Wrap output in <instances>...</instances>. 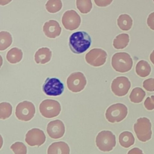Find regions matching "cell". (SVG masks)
<instances>
[{
  "mask_svg": "<svg viewBox=\"0 0 154 154\" xmlns=\"http://www.w3.org/2000/svg\"><path fill=\"white\" fill-rule=\"evenodd\" d=\"M42 90L48 96H58L63 93L64 85L58 78H47L43 85Z\"/></svg>",
  "mask_w": 154,
  "mask_h": 154,
  "instance_id": "obj_9",
  "label": "cell"
},
{
  "mask_svg": "<svg viewBox=\"0 0 154 154\" xmlns=\"http://www.w3.org/2000/svg\"><path fill=\"white\" fill-rule=\"evenodd\" d=\"M10 149L14 154H26L27 148L24 143L17 141L11 145Z\"/></svg>",
  "mask_w": 154,
  "mask_h": 154,
  "instance_id": "obj_28",
  "label": "cell"
},
{
  "mask_svg": "<svg viewBox=\"0 0 154 154\" xmlns=\"http://www.w3.org/2000/svg\"><path fill=\"white\" fill-rule=\"evenodd\" d=\"M43 31L47 37L55 38L60 35L61 28L57 20H49L44 23Z\"/></svg>",
  "mask_w": 154,
  "mask_h": 154,
  "instance_id": "obj_15",
  "label": "cell"
},
{
  "mask_svg": "<svg viewBox=\"0 0 154 154\" xmlns=\"http://www.w3.org/2000/svg\"><path fill=\"white\" fill-rule=\"evenodd\" d=\"M143 87L148 91H154V78H149L143 82Z\"/></svg>",
  "mask_w": 154,
  "mask_h": 154,
  "instance_id": "obj_29",
  "label": "cell"
},
{
  "mask_svg": "<svg viewBox=\"0 0 154 154\" xmlns=\"http://www.w3.org/2000/svg\"><path fill=\"white\" fill-rule=\"evenodd\" d=\"M52 57V52L48 48H41L38 49L34 55V60L37 64H46L48 63Z\"/></svg>",
  "mask_w": 154,
  "mask_h": 154,
  "instance_id": "obj_17",
  "label": "cell"
},
{
  "mask_svg": "<svg viewBox=\"0 0 154 154\" xmlns=\"http://www.w3.org/2000/svg\"><path fill=\"white\" fill-rule=\"evenodd\" d=\"M153 2H154V0H153Z\"/></svg>",
  "mask_w": 154,
  "mask_h": 154,
  "instance_id": "obj_38",
  "label": "cell"
},
{
  "mask_svg": "<svg viewBox=\"0 0 154 154\" xmlns=\"http://www.w3.org/2000/svg\"><path fill=\"white\" fill-rule=\"evenodd\" d=\"M66 83L70 91L73 93H78L84 89L87 84V79L82 72H76L68 76Z\"/></svg>",
  "mask_w": 154,
  "mask_h": 154,
  "instance_id": "obj_8",
  "label": "cell"
},
{
  "mask_svg": "<svg viewBox=\"0 0 154 154\" xmlns=\"http://www.w3.org/2000/svg\"><path fill=\"white\" fill-rule=\"evenodd\" d=\"M136 73L141 78L147 76L151 72V67L149 63L145 60L139 61L135 67Z\"/></svg>",
  "mask_w": 154,
  "mask_h": 154,
  "instance_id": "obj_20",
  "label": "cell"
},
{
  "mask_svg": "<svg viewBox=\"0 0 154 154\" xmlns=\"http://www.w3.org/2000/svg\"><path fill=\"white\" fill-rule=\"evenodd\" d=\"M147 24L151 29L154 31V11L149 15L147 19Z\"/></svg>",
  "mask_w": 154,
  "mask_h": 154,
  "instance_id": "obj_32",
  "label": "cell"
},
{
  "mask_svg": "<svg viewBox=\"0 0 154 154\" xmlns=\"http://www.w3.org/2000/svg\"><path fill=\"white\" fill-rule=\"evenodd\" d=\"M13 42L11 34L9 32L2 31L0 32V51H4L10 46Z\"/></svg>",
  "mask_w": 154,
  "mask_h": 154,
  "instance_id": "obj_24",
  "label": "cell"
},
{
  "mask_svg": "<svg viewBox=\"0 0 154 154\" xmlns=\"http://www.w3.org/2000/svg\"><path fill=\"white\" fill-rule=\"evenodd\" d=\"M23 57V52L22 50L18 48H13L10 49L7 53L6 58L7 61L11 64H16L19 63Z\"/></svg>",
  "mask_w": 154,
  "mask_h": 154,
  "instance_id": "obj_18",
  "label": "cell"
},
{
  "mask_svg": "<svg viewBox=\"0 0 154 154\" xmlns=\"http://www.w3.org/2000/svg\"><path fill=\"white\" fill-rule=\"evenodd\" d=\"M134 130L138 140L146 142L152 137V124L147 117H140L134 125Z\"/></svg>",
  "mask_w": 154,
  "mask_h": 154,
  "instance_id": "obj_3",
  "label": "cell"
},
{
  "mask_svg": "<svg viewBox=\"0 0 154 154\" xmlns=\"http://www.w3.org/2000/svg\"><path fill=\"white\" fill-rule=\"evenodd\" d=\"M46 131L51 138L59 139L63 137L65 133V126L61 120H55L48 123Z\"/></svg>",
  "mask_w": 154,
  "mask_h": 154,
  "instance_id": "obj_14",
  "label": "cell"
},
{
  "mask_svg": "<svg viewBox=\"0 0 154 154\" xmlns=\"http://www.w3.org/2000/svg\"><path fill=\"white\" fill-rule=\"evenodd\" d=\"M96 144L100 150L109 152L116 146V136L110 131H102L96 137Z\"/></svg>",
  "mask_w": 154,
  "mask_h": 154,
  "instance_id": "obj_4",
  "label": "cell"
},
{
  "mask_svg": "<svg viewBox=\"0 0 154 154\" xmlns=\"http://www.w3.org/2000/svg\"><path fill=\"white\" fill-rule=\"evenodd\" d=\"M13 108L8 102L0 103V119L5 120L10 117L12 114Z\"/></svg>",
  "mask_w": 154,
  "mask_h": 154,
  "instance_id": "obj_27",
  "label": "cell"
},
{
  "mask_svg": "<svg viewBox=\"0 0 154 154\" xmlns=\"http://www.w3.org/2000/svg\"><path fill=\"white\" fill-rule=\"evenodd\" d=\"M60 103L54 99H45L39 105V111L42 116L47 119L58 116L61 111Z\"/></svg>",
  "mask_w": 154,
  "mask_h": 154,
  "instance_id": "obj_6",
  "label": "cell"
},
{
  "mask_svg": "<svg viewBox=\"0 0 154 154\" xmlns=\"http://www.w3.org/2000/svg\"><path fill=\"white\" fill-rule=\"evenodd\" d=\"M111 65L116 71L125 73L132 69L133 60L131 55L126 52H117L112 57Z\"/></svg>",
  "mask_w": 154,
  "mask_h": 154,
  "instance_id": "obj_2",
  "label": "cell"
},
{
  "mask_svg": "<svg viewBox=\"0 0 154 154\" xmlns=\"http://www.w3.org/2000/svg\"><path fill=\"white\" fill-rule=\"evenodd\" d=\"M128 114L127 106L121 103L109 106L105 112V117L110 123L120 122L124 120Z\"/></svg>",
  "mask_w": 154,
  "mask_h": 154,
  "instance_id": "obj_5",
  "label": "cell"
},
{
  "mask_svg": "<svg viewBox=\"0 0 154 154\" xmlns=\"http://www.w3.org/2000/svg\"><path fill=\"white\" fill-rule=\"evenodd\" d=\"M2 63H3V59H2V57H1V55H0V68L1 67V66L2 65Z\"/></svg>",
  "mask_w": 154,
  "mask_h": 154,
  "instance_id": "obj_37",
  "label": "cell"
},
{
  "mask_svg": "<svg viewBox=\"0 0 154 154\" xmlns=\"http://www.w3.org/2000/svg\"><path fill=\"white\" fill-rule=\"evenodd\" d=\"M131 86V82L127 77L118 76L112 81L111 88L115 95L121 97L128 93Z\"/></svg>",
  "mask_w": 154,
  "mask_h": 154,
  "instance_id": "obj_11",
  "label": "cell"
},
{
  "mask_svg": "<svg viewBox=\"0 0 154 154\" xmlns=\"http://www.w3.org/2000/svg\"><path fill=\"white\" fill-rule=\"evenodd\" d=\"M146 96V92L143 89L140 87H135L132 89L129 95L131 102L138 103L141 102Z\"/></svg>",
  "mask_w": 154,
  "mask_h": 154,
  "instance_id": "obj_23",
  "label": "cell"
},
{
  "mask_svg": "<svg viewBox=\"0 0 154 154\" xmlns=\"http://www.w3.org/2000/svg\"><path fill=\"white\" fill-rule=\"evenodd\" d=\"M12 0H0V5H5L11 2Z\"/></svg>",
  "mask_w": 154,
  "mask_h": 154,
  "instance_id": "obj_34",
  "label": "cell"
},
{
  "mask_svg": "<svg viewBox=\"0 0 154 154\" xmlns=\"http://www.w3.org/2000/svg\"><path fill=\"white\" fill-rule=\"evenodd\" d=\"M47 154H70V147L64 141L54 142L48 147Z\"/></svg>",
  "mask_w": 154,
  "mask_h": 154,
  "instance_id": "obj_16",
  "label": "cell"
},
{
  "mask_svg": "<svg viewBox=\"0 0 154 154\" xmlns=\"http://www.w3.org/2000/svg\"><path fill=\"white\" fill-rule=\"evenodd\" d=\"M25 140L30 146H40L45 143L46 135L42 130L38 128H32L26 134Z\"/></svg>",
  "mask_w": 154,
  "mask_h": 154,
  "instance_id": "obj_13",
  "label": "cell"
},
{
  "mask_svg": "<svg viewBox=\"0 0 154 154\" xmlns=\"http://www.w3.org/2000/svg\"><path fill=\"white\" fill-rule=\"evenodd\" d=\"M132 19L127 14H120L117 19L118 26L123 31H129L132 28Z\"/></svg>",
  "mask_w": 154,
  "mask_h": 154,
  "instance_id": "obj_21",
  "label": "cell"
},
{
  "mask_svg": "<svg viewBox=\"0 0 154 154\" xmlns=\"http://www.w3.org/2000/svg\"><path fill=\"white\" fill-rule=\"evenodd\" d=\"M127 154H144L143 151L138 147H134L131 149Z\"/></svg>",
  "mask_w": 154,
  "mask_h": 154,
  "instance_id": "obj_33",
  "label": "cell"
},
{
  "mask_svg": "<svg viewBox=\"0 0 154 154\" xmlns=\"http://www.w3.org/2000/svg\"><path fill=\"white\" fill-rule=\"evenodd\" d=\"M119 141L122 147L128 148L134 144L135 138L133 134L131 132L124 131L119 135Z\"/></svg>",
  "mask_w": 154,
  "mask_h": 154,
  "instance_id": "obj_19",
  "label": "cell"
},
{
  "mask_svg": "<svg viewBox=\"0 0 154 154\" xmlns=\"http://www.w3.org/2000/svg\"><path fill=\"white\" fill-rule=\"evenodd\" d=\"M91 43V37L85 31H77L72 33L69 40V45L71 51L76 54L85 52L90 48Z\"/></svg>",
  "mask_w": 154,
  "mask_h": 154,
  "instance_id": "obj_1",
  "label": "cell"
},
{
  "mask_svg": "<svg viewBox=\"0 0 154 154\" xmlns=\"http://www.w3.org/2000/svg\"><path fill=\"white\" fill-rule=\"evenodd\" d=\"M144 105L149 111L154 109V96L152 95L150 97H147L144 100Z\"/></svg>",
  "mask_w": 154,
  "mask_h": 154,
  "instance_id": "obj_30",
  "label": "cell"
},
{
  "mask_svg": "<svg viewBox=\"0 0 154 154\" xmlns=\"http://www.w3.org/2000/svg\"><path fill=\"white\" fill-rule=\"evenodd\" d=\"M76 5L81 13L87 14L92 8L91 0H76Z\"/></svg>",
  "mask_w": 154,
  "mask_h": 154,
  "instance_id": "obj_26",
  "label": "cell"
},
{
  "mask_svg": "<svg viewBox=\"0 0 154 154\" xmlns=\"http://www.w3.org/2000/svg\"><path fill=\"white\" fill-rule=\"evenodd\" d=\"M150 60L152 62V63L154 65V50L152 52V53L150 55Z\"/></svg>",
  "mask_w": 154,
  "mask_h": 154,
  "instance_id": "obj_35",
  "label": "cell"
},
{
  "mask_svg": "<svg viewBox=\"0 0 154 154\" xmlns=\"http://www.w3.org/2000/svg\"><path fill=\"white\" fill-rule=\"evenodd\" d=\"M35 108L34 105L29 101L24 100L19 103L15 109L17 119L23 122L31 120L34 116Z\"/></svg>",
  "mask_w": 154,
  "mask_h": 154,
  "instance_id": "obj_7",
  "label": "cell"
},
{
  "mask_svg": "<svg viewBox=\"0 0 154 154\" xmlns=\"http://www.w3.org/2000/svg\"><path fill=\"white\" fill-rule=\"evenodd\" d=\"M107 53L100 48H94L91 49L85 55L86 62L94 67H99L103 65L106 60Z\"/></svg>",
  "mask_w": 154,
  "mask_h": 154,
  "instance_id": "obj_10",
  "label": "cell"
},
{
  "mask_svg": "<svg viewBox=\"0 0 154 154\" xmlns=\"http://www.w3.org/2000/svg\"><path fill=\"white\" fill-rule=\"evenodd\" d=\"M46 8L49 13H55L62 8L61 0H48L46 3Z\"/></svg>",
  "mask_w": 154,
  "mask_h": 154,
  "instance_id": "obj_25",
  "label": "cell"
},
{
  "mask_svg": "<svg viewBox=\"0 0 154 154\" xmlns=\"http://www.w3.org/2000/svg\"><path fill=\"white\" fill-rule=\"evenodd\" d=\"M81 19L78 13L73 10H70L65 11L62 16L61 22L65 29L73 31L77 29L81 24Z\"/></svg>",
  "mask_w": 154,
  "mask_h": 154,
  "instance_id": "obj_12",
  "label": "cell"
},
{
  "mask_svg": "<svg viewBox=\"0 0 154 154\" xmlns=\"http://www.w3.org/2000/svg\"><path fill=\"white\" fill-rule=\"evenodd\" d=\"M129 35L126 33H122L117 35L113 40L112 45L116 49L125 48L129 44Z\"/></svg>",
  "mask_w": 154,
  "mask_h": 154,
  "instance_id": "obj_22",
  "label": "cell"
},
{
  "mask_svg": "<svg viewBox=\"0 0 154 154\" xmlns=\"http://www.w3.org/2000/svg\"><path fill=\"white\" fill-rule=\"evenodd\" d=\"M2 145H3V138L1 136V135L0 134V149L2 147Z\"/></svg>",
  "mask_w": 154,
  "mask_h": 154,
  "instance_id": "obj_36",
  "label": "cell"
},
{
  "mask_svg": "<svg viewBox=\"0 0 154 154\" xmlns=\"http://www.w3.org/2000/svg\"><path fill=\"white\" fill-rule=\"evenodd\" d=\"M113 0H94L96 5L100 7H105L111 4Z\"/></svg>",
  "mask_w": 154,
  "mask_h": 154,
  "instance_id": "obj_31",
  "label": "cell"
}]
</instances>
